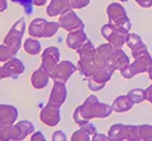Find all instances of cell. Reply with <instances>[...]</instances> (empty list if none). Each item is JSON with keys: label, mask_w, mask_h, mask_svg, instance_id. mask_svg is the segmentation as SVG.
<instances>
[{"label": "cell", "mask_w": 152, "mask_h": 141, "mask_svg": "<svg viewBox=\"0 0 152 141\" xmlns=\"http://www.w3.org/2000/svg\"><path fill=\"white\" fill-rule=\"evenodd\" d=\"M112 106L107 105V103H102L98 101V98L95 96H89L83 105H80L79 107H76V110L74 111L72 119L75 121V124H77L79 126H83L85 124H88L89 120L91 119H103V117H108L112 114Z\"/></svg>", "instance_id": "6da1fadb"}, {"label": "cell", "mask_w": 152, "mask_h": 141, "mask_svg": "<svg viewBox=\"0 0 152 141\" xmlns=\"http://www.w3.org/2000/svg\"><path fill=\"white\" fill-rule=\"evenodd\" d=\"M79 53V62H77V70L85 77H91L95 73L100 65L105 64V62H103L102 59H99L98 57V52L96 48L93 45V43L89 39L80 47V49L77 50Z\"/></svg>", "instance_id": "7a4b0ae2"}, {"label": "cell", "mask_w": 152, "mask_h": 141, "mask_svg": "<svg viewBox=\"0 0 152 141\" xmlns=\"http://www.w3.org/2000/svg\"><path fill=\"white\" fill-rule=\"evenodd\" d=\"M24 30H26V20L24 18H20V19H18V22H15V24L12 27V29L9 30L5 39H4V44L8 45L15 54L22 47V39Z\"/></svg>", "instance_id": "3957f363"}, {"label": "cell", "mask_w": 152, "mask_h": 141, "mask_svg": "<svg viewBox=\"0 0 152 141\" xmlns=\"http://www.w3.org/2000/svg\"><path fill=\"white\" fill-rule=\"evenodd\" d=\"M113 72H114V68L109 63L100 65V67L95 70V73L93 76L89 77V81H88L89 88L91 91H100L105 86V83L110 79Z\"/></svg>", "instance_id": "277c9868"}, {"label": "cell", "mask_w": 152, "mask_h": 141, "mask_svg": "<svg viewBox=\"0 0 152 141\" xmlns=\"http://www.w3.org/2000/svg\"><path fill=\"white\" fill-rule=\"evenodd\" d=\"M110 24L117 28H124V29H131V22L128 19L127 14L124 12V8L117 3H112L107 9Z\"/></svg>", "instance_id": "5b68a950"}, {"label": "cell", "mask_w": 152, "mask_h": 141, "mask_svg": "<svg viewBox=\"0 0 152 141\" xmlns=\"http://www.w3.org/2000/svg\"><path fill=\"white\" fill-rule=\"evenodd\" d=\"M77 67L70 60H60L58 64L55 67V69L51 73V79L55 82H64L66 83L69 78L76 72Z\"/></svg>", "instance_id": "8992f818"}, {"label": "cell", "mask_w": 152, "mask_h": 141, "mask_svg": "<svg viewBox=\"0 0 152 141\" xmlns=\"http://www.w3.org/2000/svg\"><path fill=\"white\" fill-rule=\"evenodd\" d=\"M150 68H152V59L150 57V54L146 53L143 55V58H141V57L137 58L134 63L128 65V67L124 68V69H122L121 73H122V76L124 78H132L137 73L146 72V70H151Z\"/></svg>", "instance_id": "52a82bcc"}, {"label": "cell", "mask_w": 152, "mask_h": 141, "mask_svg": "<svg viewBox=\"0 0 152 141\" xmlns=\"http://www.w3.org/2000/svg\"><path fill=\"white\" fill-rule=\"evenodd\" d=\"M24 69H26L24 64L17 57H14L0 64V74H1L3 79L4 78H18L24 72Z\"/></svg>", "instance_id": "ba28073f"}, {"label": "cell", "mask_w": 152, "mask_h": 141, "mask_svg": "<svg viewBox=\"0 0 152 141\" xmlns=\"http://www.w3.org/2000/svg\"><path fill=\"white\" fill-rule=\"evenodd\" d=\"M58 23H60V27L67 32L81 30L85 28L84 22L80 19L79 15H76V13L72 10V9H70V10L65 12L64 14H61Z\"/></svg>", "instance_id": "9c48e42d"}, {"label": "cell", "mask_w": 152, "mask_h": 141, "mask_svg": "<svg viewBox=\"0 0 152 141\" xmlns=\"http://www.w3.org/2000/svg\"><path fill=\"white\" fill-rule=\"evenodd\" d=\"M60 62V50L57 47H48L42 53V63L41 68L45 69L47 73L51 76L52 70Z\"/></svg>", "instance_id": "30bf717a"}, {"label": "cell", "mask_w": 152, "mask_h": 141, "mask_svg": "<svg viewBox=\"0 0 152 141\" xmlns=\"http://www.w3.org/2000/svg\"><path fill=\"white\" fill-rule=\"evenodd\" d=\"M39 119L48 127H56L60 124V120H61L60 107H56L53 105H51V103H47L41 110Z\"/></svg>", "instance_id": "8fae6325"}, {"label": "cell", "mask_w": 152, "mask_h": 141, "mask_svg": "<svg viewBox=\"0 0 152 141\" xmlns=\"http://www.w3.org/2000/svg\"><path fill=\"white\" fill-rule=\"evenodd\" d=\"M66 98H67L66 84L64 82H55L50 98H48V103H51V105H53L56 107H61L65 103Z\"/></svg>", "instance_id": "7c38bea8"}, {"label": "cell", "mask_w": 152, "mask_h": 141, "mask_svg": "<svg viewBox=\"0 0 152 141\" xmlns=\"http://www.w3.org/2000/svg\"><path fill=\"white\" fill-rule=\"evenodd\" d=\"M74 9L72 5V0H51L48 6H47L46 12L48 17H60L61 14H64L65 12Z\"/></svg>", "instance_id": "4fadbf2b"}, {"label": "cell", "mask_w": 152, "mask_h": 141, "mask_svg": "<svg viewBox=\"0 0 152 141\" xmlns=\"http://www.w3.org/2000/svg\"><path fill=\"white\" fill-rule=\"evenodd\" d=\"M18 119V110L13 105H0V124L14 125Z\"/></svg>", "instance_id": "5bb4252c"}, {"label": "cell", "mask_w": 152, "mask_h": 141, "mask_svg": "<svg viewBox=\"0 0 152 141\" xmlns=\"http://www.w3.org/2000/svg\"><path fill=\"white\" fill-rule=\"evenodd\" d=\"M88 40V37L85 34L84 29L81 30H75V32H69V35L66 38V43H67L70 49H74L77 52L85 42Z\"/></svg>", "instance_id": "9a60e30c"}, {"label": "cell", "mask_w": 152, "mask_h": 141, "mask_svg": "<svg viewBox=\"0 0 152 141\" xmlns=\"http://www.w3.org/2000/svg\"><path fill=\"white\" fill-rule=\"evenodd\" d=\"M109 64L112 65L114 69H124L129 65V59H128L127 54L122 49H114L113 53L109 58Z\"/></svg>", "instance_id": "2e32d148"}, {"label": "cell", "mask_w": 152, "mask_h": 141, "mask_svg": "<svg viewBox=\"0 0 152 141\" xmlns=\"http://www.w3.org/2000/svg\"><path fill=\"white\" fill-rule=\"evenodd\" d=\"M50 78H51V76L46 72L45 69L38 68L32 73L31 83H32V86L34 87L36 90H42V88H45L47 84H48Z\"/></svg>", "instance_id": "e0dca14e"}, {"label": "cell", "mask_w": 152, "mask_h": 141, "mask_svg": "<svg viewBox=\"0 0 152 141\" xmlns=\"http://www.w3.org/2000/svg\"><path fill=\"white\" fill-rule=\"evenodd\" d=\"M47 24V20L43 18H36L31 22L29 27H28V33L33 38H45V28Z\"/></svg>", "instance_id": "ac0fdd59"}, {"label": "cell", "mask_w": 152, "mask_h": 141, "mask_svg": "<svg viewBox=\"0 0 152 141\" xmlns=\"http://www.w3.org/2000/svg\"><path fill=\"white\" fill-rule=\"evenodd\" d=\"M15 127V136L17 140H24L27 136H29L34 131V125L31 121L24 120V121H19L14 125Z\"/></svg>", "instance_id": "d6986e66"}, {"label": "cell", "mask_w": 152, "mask_h": 141, "mask_svg": "<svg viewBox=\"0 0 152 141\" xmlns=\"http://www.w3.org/2000/svg\"><path fill=\"white\" fill-rule=\"evenodd\" d=\"M133 105H134V102L131 100V97L128 95L127 96H119L114 100L112 109L115 112H126V111H129Z\"/></svg>", "instance_id": "ffe728a7"}, {"label": "cell", "mask_w": 152, "mask_h": 141, "mask_svg": "<svg viewBox=\"0 0 152 141\" xmlns=\"http://www.w3.org/2000/svg\"><path fill=\"white\" fill-rule=\"evenodd\" d=\"M127 129L126 125H113L108 132V137L110 140H127Z\"/></svg>", "instance_id": "44dd1931"}, {"label": "cell", "mask_w": 152, "mask_h": 141, "mask_svg": "<svg viewBox=\"0 0 152 141\" xmlns=\"http://www.w3.org/2000/svg\"><path fill=\"white\" fill-rule=\"evenodd\" d=\"M23 48H24V50L27 52L28 54H31V55H37V54H39L41 50H42L39 40H38L37 38H33V37L26 39L24 44H23Z\"/></svg>", "instance_id": "7402d4cb"}, {"label": "cell", "mask_w": 152, "mask_h": 141, "mask_svg": "<svg viewBox=\"0 0 152 141\" xmlns=\"http://www.w3.org/2000/svg\"><path fill=\"white\" fill-rule=\"evenodd\" d=\"M0 140H7V141L17 140L14 125L0 124Z\"/></svg>", "instance_id": "603a6c76"}, {"label": "cell", "mask_w": 152, "mask_h": 141, "mask_svg": "<svg viewBox=\"0 0 152 141\" xmlns=\"http://www.w3.org/2000/svg\"><path fill=\"white\" fill-rule=\"evenodd\" d=\"M15 53L9 48L8 45H5V44H1L0 45V63H4V62H7V60H9V59H12V58H14L15 57Z\"/></svg>", "instance_id": "cb8c5ba5"}, {"label": "cell", "mask_w": 152, "mask_h": 141, "mask_svg": "<svg viewBox=\"0 0 152 141\" xmlns=\"http://www.w3.org/2000/svg\"><path fill=\"white\" fill-rule=\"evenodd\" d=\"M60 23L58 22H47L45 28V38H51L53 37L60 29Z\"/></svg>", "instance_id": "d4e9b609"}, {"label": "cell", "mask_w": 152, "mask_h": 141, "mask_svg": "<svg viewBox=\"0 0 152 141\" xmlns=\"http://www.w3.org/2000/svg\"><path fill=\"white\" fill-rule=\"evenodd\" d=\"M128 96L131 97V100L134 103L142 102L145 100V91L141 90V88H134V90H132L129 93H128Z\"/></svg>", "instance_id": "484cf974"}, {"label": "cell", "mask_w": 152, "mask_h": 141, "mask_svg": "<svg viewBox=\"0 0 152 141\" xmlns=\"http://www.w3.org/2000/svg\"><path fill=\"white\" fill-rule=\"evenodd\" d=\"M12 1L20 4V5L24 8V12H26L27 15H31L33 13V5H34L33 0H12Z\"/></svg>", "instance_id": "4316f807"}, {"label": "cell", "mask_w": 152, "mask_h": 141, "mask_svg": "<svg viewBox=\"0 0 152 141\" xmlns=\"http://www.w3.org/2000/svg\"><path fill=\"white\" fill-rule=\"evenodd\" d=\"M91 139V136H90L86 131H85L83 127H80V130H77L76 132L72 134L71 136V140L74 141H80V140H90Z\"/></svg>", "instance_id": "83f0119b"}, {"label": "cell", "mask_w": 152, "mask_h": 141, "mask_svg": "<svg viewBox=\"0 0 152 141\" xmlns=\"http://www.w3.org/2000/svg\"><path fill=\"white\" fill-rule=\"evenodd\" d=\"M90 0H72L74 9H83L86 5H89Z\"/></svg>", "instance_id": "f1b7e54d"}, {"label": "cell", "mask_w": 152, "mask_h": 141, "mask_svg": "<svg viewBox=\"0 0 152 141\" xmlns=\"http://www.w3.org/2000/svg\"><path fill=\"white\" fill-rule=\"evenodd\" d=\"M52 140L53 141H65L67 139H66V135L64 134V131L57 130L56 132H53V135H52Z\"/></svg>", "instance_id": "f546056e"}, {"label": "cell", "mask_w": 152, "mask_h": 141, "mask_svg": "<svg viewBox=\"0 0 152 141\" xmlns=\"http://www.w3.org/2000/svg\"><path fill=\"white\" fill-rule=\"evenodd\" d=\"M31 140H33V141H43V140H46V137H45V135L42 134L41 131H37V132L32 134Z\"/></svg>", "instance_id": "4dcf8cb0"}, {"label": "cell", "mask_w": 152, "mask_h": 141, "mask_svg": "<svg viewBox=\"0 0 152 141\" xmlns=\"http://www.w3.org/2000/svg\"><path fill=\"white\" fill-rule=\"evenodd\" d=\"M136 1L141 6H145V8L151 6V4H152V0H136Z\"/></svg>", "instance_id": "1f68e13d"}, {"label": "cell", "mask_w": 152, "mask_h": 141, "mask_svg": "<svg viewBox=\"0 0 152 141\" xmlns=\"http://www.w3.org/2000/svg\"><path fill=\"white\" fill-rule=\"evenodd\" d=\"M145 97H146L150 102H152V86H151L147 91H145Z\"/></svg>", "instance_id": "d6a6232c"}, {"label": "cell", "mask_w": 152, "mask_h": 141, "mask_svg": "<svg viewBox=\"0 0 152 141\" xmlns=\"http://www.w3.org/2000/svg\"><path fill=\"white\" fill-rule=\"evenodd\" d=\"M109 137L108 136H105V135H102V134H95L94 136H93V140H108Z\"/></svg>", "instance_id": "836d02e7"}, {"label": "cell", "mask_w": 152, "mask_h": 141, "mask_svg": "<svg viewBox=\"0 0 152 141\" xmlns=\"http://www.w3.org/2000/svg\"><path fill=\"white\" fill-rule=\"evenodd\" d=\"M47 0H33V3H34L36 6H43L46 4Z\"/></svg>", "instance_id": "e575fe53"}, {"label": "cell", "mask_w": 152, "mask_h": 141, "mask_svg": "<svg viewBox=\"0 0 152 141\" xmlns=\"http://www.w3.org/2000/svg\"><path fill=\"white\" fill-rule=\"evenodd\" d=\"M150 77H151V79H152V70H150Z\"/></svg>", "instance_id": "d590c367"}, {"label": "cell", "mask_w": 152, "mask_h": 141, "mask_svg": "<svg viewBox=\"0 0 152 141\" xmlns=\"http://www.w3.org/2000/svg\"><path fill=\"white\" fill-rule=\"evenodd\" d=\"M0 79H3V77H1V74H0Z\"/></svg>", "instance_id": "8d00e7d4"}, {"label": "cell", "mask_w": 152, "mask_h": 141, "mask_svg": "<svg viewBox=\"0 0 152 141\" xmlns=\"http://www.w3.org/2000/svg\"><path fill=\"white\" fill-rule=\"evenodd\" d=\"M121 1H127V0H121Z\"/></svg>", "instance_id": "74e56055"}]
</instances>
